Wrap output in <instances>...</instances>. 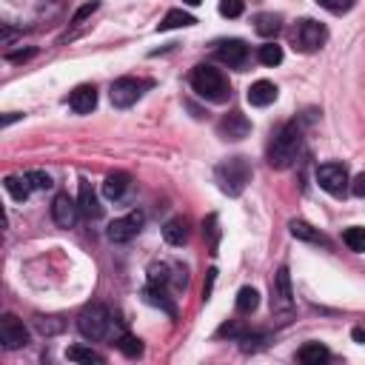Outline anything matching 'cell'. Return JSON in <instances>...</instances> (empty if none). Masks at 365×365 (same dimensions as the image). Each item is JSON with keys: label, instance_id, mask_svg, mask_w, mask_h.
<instances>
[{"label": "cell", "instance_id": "obj_27", "mask_svg": "<svg viewBox=\"0 0 365 365\" xmlns=\"http://www.w3.org/2000/svg\"><path fill=\"white\" fill-rule=\"evenodd\" d=\"M342 242H345L351 251L362 254V251H365V228H362V225H351V228H345Z\"/></svg>", "mask_w": 365, "mask_h": 365}, {"label": "cell", "instance_id": "obj_31", "mask_svg": "<svg viewBox=\"0 0 365 365\" xmlns=\"http://www.w3.org/2000/svg\"><path fill=\"white\" fill-rule=\"evenodd\" d=\"M117 348H120L125 356H140V354H143L140 339H137V336H131V334H120V336H117Z\"/></svg>", "mask_w": 365, "mask_h": 365}, {"label": "cell", "instance_id": "obj_13", "mask_svg": "<svg viewBox=\"0 0 365 365\" xmlns=\"http://www.w3.org/2000/svg\"><path fill=\"white\" fill-rule=\"evenodd\" d=\"M217 60H222L228 68H242L248 60V46L242 40H225L217 46Z\"/></svg>", "mask_w": 365, "mask_h": 365}, {"label": "cell", "instance_id": "obj_14", "mask_svg": "<svg viewBox=\"0 0 365 365\" xmlns=\"http://www.w3.org/2000/svg\"><path fill=\"white\" fill-rule=\"evenodd\" d=\"M248 103L251 106H257V108H265V106H271L274 100H277V86L274 83H268V80H257V83H251V88H248Z\"/></svg>", "mask_w": 365, "mask_h": 365}, {"label": "cell", "instance_id": "obj_8", "mask_svg": "<svg viewBox=\"0 0 365 365\" xmlns=\"http://www.w3.org/2000/svg\"><path fill=\"white\" fill-rule=\"evenodd\" d=\"M143 88H148L145 80H134V77H120L111 83V103L117 108H128L143 97Z\"/></svg>", "mask_w": 365, "mask_h": 365}, {"label": "cell", "instance_id": "obj_28", "mask_svg": "<svg viewBox=\"0 0 365 365\" xmlns=\"http://www.w3.org/2000/svg\"><path fill=\"white\" fill-rule=\"evenodd\" d=\"M202 234L208 237V251L217 254V245H220V220H217V214H208V217H205Z\"/></svg>", "mask_w": 365, "mask_h": 365}, {"label": "cell", "instance_id": "obj_32", "mask_svg": "<svg viewBox=\"0 0 365 365\" xmlns=\"http://www.w3.org/2000/svg\"><path fill=\"white\" fill-rule=\"evenodd\" d=\"M242 9H245L242 0H220V14L222 17H240Z\"/></svg>", "mask_w": 365, "mask_h": 365}, {"label": "cell", "instance_id": "obj_3", "mask_svg": "<svg viewBox=\"0 0 365 365\" xmlns=\"http://www.w3.org/2000/svg\"><path fill=\"white\" fill-rule=\"evenodd\" d=\"M191 88L202 97V100H208V103H225L228 100V80L222 77V71L220 68H214V66H197L194 71H191Z\"/></svg>", "mask_w": 365, "mask_h": 365}, {"label": "cell", "instance_id": "obj_10", "mask_svg": "<svg viewBox=\"0 0 365 365\" xmlns=\"http://www.w3.org/2000/svg\"><path fill=\"white\" fill-rule=\"evenodd\" d=\"M143 220H145L143 211H131V214L114 220V222L108 225V240H111V242H128V240H134L137 231L143 228Z\"/></svg>", "mask_w": 365, "mask_h": 365}, {"label": "cell", "instance_id": "obj_40", "mask_svg": "<svg viewBox=\"0 0 365 365\" xmlns=\"http://www.w3.org/2000/svg\"><path fill=\"white\" fill-rule=\"evenodd\" d=\"M185 3H188V6H200L202 0H185Z\"/></svg>", "mask_w": 365, "mask_h": 365}, {"label": "cell", "instance_id": "obj_2", "mask_svg": "<svg viewBox=\"0 0 365 365\" xmlns=\"http://www.w3.org/2000/svg\"><path fill=\"white\" fill-rule=\"evenodd\" d=\"M214 180H217L222 194L240 197L245 191V185L251 182V165L245 157H228L214 168Z\"/></svg>", "mask_w": 365, "mask_h": 365}, {"label": "cell", "instance_id": "obj_29", "mask_svg": "<svg viewBox=\"0 0 365 365\" xmlns=\"http://www.w3.org/2000/svg\"><path fill=\"white\" fill-rule=\"evenodd\" d=\"M34 328L43 334V336H54L66 328V322L60 317H34Z\"/></svg>", "mask_w": 365, "mask_h": 365}, {"label": "cell", "instance_id": "obj_36", "mask_svg": "<svg viewBox=\"0 0 365 365\" xmlns=\"http://www.w3.org/2000/svg\"><path fill=\"white\" fill-rule=\"evenodd\" d=\"M351 191H354L356 197H365V171H362V174H359V177L351 182Z\"/></svg>", "mask_w": 365, "mask_h": 365}, {"label": "cell", "instance_id": "obj_21", "mask_svg": "<svg viewBox=\"0 0 365 365\" xmlns=\"http://www.w3.org/2000/svg\"><path fill=\"white\" fill-rule=\"evenodd\" d=\"M143 297H145V302H148V305H157V308H163V311H165L168 317H174V314H177L174 302H168L165 285H148V288L143 291Z\"/></svg>", "mask_w": 365, "mask_h": 365}, {"label": "cell", "instance_id": "obj_37", "mask_svg": "<svg viewBox=\"0 0 365 365\" xmlns=\"http://www.w3.org/2000/svg\"><path fill=\"white\" fill-rule=\"evenodd\" d=\"M31 54H34V48H26V51H11L6 60H9V63H20V60H29Z\"/></svg>", "mask_w": 365, "mask_h": 365}, {"label": "cell", "instance_id": "obj_39", "mask_svg": "<svg viewBox=\"0 0 365 365\" xmlns=\"http://www.w3.org/2000/svg\"><path fill=\"white\" fill-rule=\"evenodd\" d=\"M17 117H20V114H17V111H9V114H6V117H3V125H9V123H14V120H17Z\"/></svg>", "mask_w": 365, "mask_h": 365}, {"label": "cell", "instance_id": "obj_19", "mask_svg": "<svg viewBox=\"0 0 365 365\" xmlns=\"http://www.w3.org/2000/svg\"><path fill=\"white\" fill-rule=\"evenodd\" d=\"M163 237H165L168 245H182V242L188 240V220H185V217L168 220L165 228H163Z\"/></svg>", "mask_w": 365, "mask_h": 365}, {"label": "cell", "instance_id": "obj_9", "mask_svg": "<svg viewBox=\"0 0 365 365\" xmlns=\"http://www.w3.org/2000/svg\"><path fill=\"white\" fill-rule=\"evenodd\" d=\"M0 342H3L6 351H17V348L29 345V331L14 314H3V319H0Z\"/></svg>", "mask_w": 365, "mask_h": 365}, {"label": "cell", "instance_id": "obj_34", "mask_svg": "<svg viewBox=\"0 0 365 365\" xmlns=\"http://www.w3.org/2000/svg\"><path fill=\"white\" fill-rule=\"evenodd\" d=\"M322 9H328V11H334V14H342V11H348L351 6H354V0H317Z\"/></svg>", "mask_w": 365, "mask_h": 365}, {"label": "cell", "instance_id": "obj_18", "mask_svg": "<svg viewBox=\"0 0 365 365\" xmlns=\"http://www.w3.org/2000/svg\"><path fill=\"white\" fill-rule=\"evenodd\" d=\"M77 205H80V214L83 217H88V220H94V217H100V202H97V194H94V188L83 180L80 182V194H77Z\"/></svg>", "mask_w": 365, "mask_h": 365}, {"label": "cell", "instance_id": "obj_12", "mask_svg": "<svg viewBox=\"0 0 365 365\" xmlns=\"http://www.w3.org/2000/svg\"><path fill=\"white\" fill-rule=\"evenodd\" d=\"M80 217V205L77 200H71L68 194H57L54 202H51V220L60 225V228H71Z\"/></svg>", "mask_w": 365, "mask_h": 365}, {"label": "cell", "instance_id": "obj_35", "mask_svg": "<svg viewBox=\"0 0 365 365\" xmlns=\"http://www.w3.org/2000/svg\"><path fill=\"white\" fill-rule=\"evenodd\" d=\"M91 11H97V3H86V6H83L77 14H74V20H71V23H83V20H86Z\"/></svg>", "mask_w": 365, "mask_h": 365}, {"label": "cell", "instance_id": "obj_24", "mask_svg": "<svg viewBox=\"0 0 365 365\" xmlns=\"http://www.w3.org/2000/svg\"><path fill=\"white\" fill-rule=\"evenodd\" d=\"M257 305H259L257 288H251V285L240 288V294H237V311L240 314H251V311H257Z\"/></svg>", "mask_w": 365, "mask_h": 365}, {"label": "cell", "instance_id": "obj_7", "mask_svg": "<svg viewBox=\"0 0 365 365\" xmlns=\"http://www.w3.org/2000/svg\"><path fill=\"white\" fill-rule=\"evenodd\" d=\"M317 182H319L322 191H328V194H334V197H342V194L348 191V185H351L348 171H345L342 163H322V165L317 168Z\"/></svg>", "mask_w": 365, "mask_h": 365}, {"label": "cell", "instance_id": "obj_11", "mask_svg": "<svg viewBox=\"0 0 365 365\" xmlns=\"http://www.w3.org/2000/svg\"><path fill=\"white\" fill-rule=\"evenodd\" d=\"M217 134L222 137V140H242V137H248L251 134V120L245 117V114H240V111H228L220 123H217Z\"/></svg>", "mask_w": 365, "mask_h": 365}, {"label": "cell", "instance_id": "obj_16", "mask_svg": "<svg viewBox=\"0 0 365 365\" xmlns=\"http://www.w3.org/2000/svg\"><path fill=\"white\" fill-rule=\"evenodd\" d=\"M3 185H6V191L11 194V200H17V202L29 200V194L34 191V188H31V180H29V171H26V174H9V177L3 180Z\"/></svg>", "mask_w": 365, "mask_h": 365}, {"label": "cell", "instance_id": "obj_30", "mask_svg": "<svg viewBox=\"0 0 365 365\" xmlns=\"http://www.w3.org/2000/svg\"><path fill=\"white\" fill-rule=\"evenodd\" d=\"M259 63H262V66H279V63H282V48H279L277 43L259 46Z\"/></svg>", "mask_w": 365, "mask_h": 365}, {"label": "cell", "instance_id": "obj_1", "mask_svg": "<svg viewBox=\"0 0 365 365\" xmlns=\"http://www.w3.org/2000/svg\"><path fill=\"white\" fill-rule=\"evenodd\" d=\"M299 151H302V125L299 123H285L274 134V140L268 145V165L271 168H279V171L282 168H291L297 163Z\"/></svg>", "mask_w": 365, "mask_h": 365}, {"label": "cell", "instance_id": "obj_25", "mask_svg": "<svg viewBox=\"0 0 365 365\" xmlns=\"http://www.w3.org/2000/svg\"><path fill=\"white\" fill-rule=\"evenodd\" d=\"M66 359H68V362H88V365H91V362H97V365L106 362L103 354H97V351H91V348H83V345H71V348L66 351Z\"/></svg>", "mask_w": 365, "mask_h": 365}, {"label": "cell", "instance_id": "obj_15", "mask_svg": "<svg viewBox=\"0 0 365 365\" xmlns=\"http://www.w3.org/2000/svg\"><path fill=\"white\" fill-rule=\"evenodd\" d=\"M68 106L77 111V114H88L94 106H97V88L94 86H77L68 97Z\"/></svg>", "mask_w": 365, "mask_h": 365}, {"label": "cell", "instance_id": "obj_33", "mask_svg": "<svg viewBox=\"0 0 365 365\" xmlns=\"http://www.w3.org/2000/svg\"><path fill=\"white\" fill-rule=\"evenodd\" d=\"M29 180H31V188H34V191H46V188L54 185L46 171H29Z\"/></svg>", "mask_w": 365, "mask_h": 365}, {"label": "cell", "instance_id": "obj_22", "mask_svg": "<svg viewBox=\"0 0 365 365\" xmlns=\"http://www.w3.org/2000/svg\"><path fill=\"white\" fill-rule=\"evenodd\" d=\"M197 20L191 17V14H185L182 9H171L165 17H163V23L157 26V31H171V29H185V26H194Z\"/></svg>", "mask_w": 365, "mask_h": 365}, {"label": "cell", "instance_id": "obj_4", "mask_svg": "<svg viewBox=\"0 0 365 365\" xmlns=\"http://www.w3.org/2000/svg\"><path fill=\"white\" fill-rule=\"evenodd\" d=\"M77 328H80V334L86 336V339H108L111 336V328H114V319H111V314H108V308L106 305H100V302H91V305H86L80 314H77Z\"/></svg>", "mask_w": 365, "mask_h": 365}, {"label": "cell", "instance_id": "obj_23", "mask_svg": "<svg viewBox=\"0 0 365 365\" xmlns=\"http://www.w3.org/2000/svg\"><path fill=\"white\" fill-rule=\"evenodd\" d=\"M291 234L297 237V240H305V242H322V245H328V240L314 228V225H308L305 220H291Z\"/></svg>", "mask_w": 365, "mask_h": 365}, {"label": "cell", "instance_id": "obj_5", "mask_svg": "<svg viewBox=\"0 0 365 365\" xmlns=\"http://www.w3.org/2000/svg\"><path fill=\"white\" fill-rule=\"evenodd\" d=\"M271 314L279 322H288L294 317V291H291V274L285 265L271 279Z\"/></svg>", "mask_w": 365, "mask_h": 365}, {"label": "cell", "instance_id": "obj_20", "mask_svg": "<svg viewBox=\"0 0 365 365\" xmlns=\"http://www.w3.org/2000/svg\"><path fill=\"white\" fill-rule=\"evenodd\" d=\"M331 354H328V348L322 345V342H305L299 351H297V359L302 362V365H319V362H325Z\"/></svg>", "mask_w": 365, "mask_h": 365}, {"label": "cell", "instance_id": "obj_17", "mask_svg": "<svg viewBox=\"0 0 365 365\" xmlns=\"http://www.w3.org/2000/svg\"><path fill=\"white\" fill-rule=\"evenodd\" d=\"M128 185H131V177L125 171H114V174L106 177L103 194H106V200H123V194L128 191Z\"/></svg>", "mask_w": 365, "mask_h": 365}, {"label": "cell", "instance_id": "obj_26", "mask_svg": "<svg viewBox=\"0 0 365 365\" xmlns=\"http://www.w3.org/2000/svg\"><path fill=\"white\" fill-rule=\"evenodd\" d=\"M257 26V34H262V37H274L277 31H279V14H257V20H254Z\"/></svg>", "mask_w": 365, "mask_h": 365}, {"label": "cell", "instance_id": "obj_38", "mask_svg": "<svg viewBox=\"0 0 365 365\" xmlns=\"http://www.w3.org/2000/svg\"><path fill=\"white\" fill-rule=\"evenodd\" d=\"M351 336H354L356 342H365V328H354V331H351Z\"/></svg>", "mask_w": 365, "mask_h": 365}, {"label": "cell", "instance_id": "obj_6", "mask_svg": "<svg viewBox=\"0 0 365 365\" xmlns=\"http://www.w3.org/2000/svg\"><path fill=\"white\" fill-rule=\"evenodd\" d=\"M325 40H328V31H325V26L317 23V20H299V23L291 29V43H294V48H299V51H317Z\"/></svg>", "mask_w": 365, "mask_h": 365}]
</instances>
